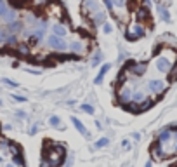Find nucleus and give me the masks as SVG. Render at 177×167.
Segmentation results:
<instances>
[{"label": "nucleus", "instance_id": "20", "mask_svg": "<svg viewBox=\"0 0 177 167\" xmlns=\"http://www.w3.org/2000/svg\"><path fill=\"white\" fill-rule=\"evenodd\" d=\"M19 28H21V25H19L18 21H14V23H11V31H18Z\"/></svg>", "mask_w": 177, "mask_h": 167}, {"label": "nucleus", "instance_id": "21", "mask_svg": "<svg viewBox=\"0 0 177 167\" xmlns=\"http://www.w3.org/2000/svg\"><path fill=\"white\" fill-rule=\"evenodd\" d=\"M108 145V139L106 138H104V139H101V141H97V143H96V146H97V148H102V146H106Z\"/></svg>", "mask_w": 177, "mask_h": 167}, {"label": "nucleus", "instance_id": "5", "mask_svg": "<svg viewBox=\"0 0 177 167\" xmlns=\"http://www.w3.org/2000/svg\"><path fill=\"white\" fill-rule=\"evenodd\" d=\"M118 101H120V105H123V106L132 101V89L128 87V85L120 87V91H118Z\"/></svg>", "mask_w": 177, "mask_h": 167}, {"label": "nucleus", "instance_id": "17", "mask_svg": "<svg viewBox=\"0 0 177 167\" xmlns=\"http://www.w3.org/2000/svg\"><path fill=\"white\" fill-rule=\"evenodd\" d=\"M158 12L162 14V19H165V21H168V19H170V18H168V12L163 9V7H162V5H158Z\"/></svg>", "mask_w": 177, "mask_h": 167}, {"label": "nucleus", "instance_id": "27", "mask_svg": "<svg viewBox=\"0 0 177 167\" xmlns=\"http://www.w3.org/2000/svg\"><path fill=\"white\" fill-rule=\"evenodd\" d=\"M7 167H14V164H11V165H7Z\"/></svg>", "mask_w": 177, "mask_h": 167}, {"label": "nucleus", "instance_id": "16", "mask_svg": "<svg viewBox=\"0 0 177 167\" xmlns=\"http://www.w3.org/2000/svg\"><path fill=\"white\" fill-rule=\"evenodd\" d=\"M12 160H14V164H16V165H19V167H23V164H24V160H23V157H21L19 153H16V155H14V158H12Z\"/></svg>", "mask_w": 177, "mask_h": 167}, {"label": "nucleus", "instance_id": "2", "mask_svg": "<svg viewBox=\"0 0 177 167\" xmlns=\"http://www.w3.org/2000/svg\"><path fill=\"white\" fill-rule=\"evenodd\" d=\"M172 66H174V61L170 59L168 56H158L155 59V68H156V71L158 73H170V70H172Z\"/></svg>", "mask_w": 177, "mask_h": 167}, {"label": "nucleus", "instance_id": "7", "mask_svg": "<svg viewBox=\"0 0 177 167\" xmlns=\"http://www.w3.org/2000/svg\"><path fill=\"white\" fill-rule=\"evenodd\" d=\"M130 66L134 68L132 70L134 75H144L146 73V65H144V63H130Z\"/></svg>", "mask_w": 177, "mask_h": 167}, {"label": "nucleus", "instance_id": "4", "mask_svg": "<svg viewBox=\"0 0 177 167\" xmlns=\"http://www.w3.org/2000/svg\"><path fill=\"white\" fill-rule=\"evenodd\" d=\"M167 85L168 84L165 82V80H160V79H151L149 82H148V89H149L153 94H156V96H160L162 93H165Z\"/></svg>", "mask_w": 177, "mask_h": 167}, {"label": "nucleus", "instance_id": "14", "mask_svg": "<svg viewBox=\"0 0 177 167\" xmlns=\"http://www.w3.org/2000/svg\"><path fill=\"white\" fill-rule=\"evenodd\" d=\"M4 19L7 23H14L16 21V12H12V11H7V12H5V16H4Z\"/></svg>", "mask_w": 177, "mask_h": 167}, {"label": "nucleus", "instance_id": "9", "mask_svg": "<svg viewBox=\"0 0 177 167\" xmlns=\"http://www.w3.org/2000/svg\"><path fill=\"white\" fill-rule=\"evenodd\" d=\"M144 99H146V93H144V91H136V93H132V103L141 105Z\"/></svg>", "mask_w": 177, "mask_h": 167}, {"label": "nucleus", "instance_id": "18", "mask_svg": "<svg viewBox=\"0 0 177 167\" xmlns=\"http://www.w3.org/2000/svg\"><path fill=\"white\" fill-rule=\"evenodd\" d=\"M5 12H7V5H5V2H2V0H0V16L4 18Z\"/></svg>", "mask_w": 177, "mask_h": 167}, {"label": "nucleus", "instance_id": "1", "mask_svg": "<svg viewBox=\"0 0 177 167\" xmlns=\"http://www.w3.org/2000/svg\"><path fill=\"white\" fill-rule=\"evenodd\" d=\"M82 9L87 12V16H90V18H92L94 25H102V23H104V19H106V12L102 11V7L99 5L97 0H85Z\"/></svg>", "mask_w": 177, "mask_h": 167}, {"label": "nucleus", "instance_id": "28", "mask_svg": "<svg viewBox=\"0 0 177 167\" xmlns=\"http://www.w3.org/2000/svg\"><path fill=\"white\" fill-rule=\"evenodd\" d=\"M0 162H2V157H0Z\"/></svg>", "mask_w": 177, "mask_h": 167}, {"label": "nucleus", "instance_id": "3", "mask_svg": "<svg viewBox=\"0 0 177 167\" xmlns=\"http://www.w3.org/2000/svg\"><path fill=\"white\" fill-rule=\"evenodd\" d=\"M47 45H49L52 51H68V42L64 38H61V37H56V35H50L49 38H47Z\"/></svg>", "mask_w": 177, "mask_h": 167}, {"label": "nucleus", "instance_id": "24", "mask_svg": "<svg viewBox=\"0 0 177 167\" xmlns=\"http://www.w3.org/2000/svg\"><path fill=\"white\" fill-rule=\"evenodd\" d=\"M4 40H5V33L0 30V42H4Z\"/></svg>", "mask_w": 177, "mask_h": 167}, {"label": "nucleus", "instance_id": "26", "mask_svg": "<svg viewBox=\"0 0 177 167\" xmlns=\"http://www.w3.org/2000/svg\"><path fill=\"white\" fill-rule=\"evenodd\" d=\"M104 31H106V33H110V31H111V26H110V25H104Z\"/></svg>", "mask_w": 177, "mask_h": 167}, {"label": "nucleus", "instance_id": "13", "mask_svg": "<svg viewBox=\"0 0 177 167\" xmlns=\"http://www.w3.org/2000/svg\"><path fill=\"white\" fill-rule=\"evenodd\" d=\"M44 35H45V23H40L35 31V37L37 38H44Z\"/></svg>", "mask_w": 177, "mask_h": 167}, {"label": "nucleus", "instance_id": "22", "mask_svg": "<svg viewBox=\"0 0 177 167\" xmlns=\"http://www.w3.org/2000/svg\"><path fill=\"white\" fill-rule=\"evenodd\" d=\"M49 122L52 124V125H59V124H61V122H59V119H58V117H50V120H49Z\"/></svg>", "mask_w": 177, "mask_h": 167}, {"label": "nucleus", "instance_id": "10", "mask_svg": "<svg viewBox=\"0 0 177 167\" xmlns=\"http://www.w3.org/2000/svg\"><path fill=\"white\" fill-rule=\"evenodd\" d=\"M70 49H71V51H75V52H84V51H85V45H84V42H78V40H75V42H71Z\"/></svg>", "mask_w": 177, "mask_h": 167}, {"label": "nucleus", "instance_id": "23", "mask_svg": "<svg viewBox=\"0 0 177 167\" xmlns=\"http://www.w3.org/2000/svg\"><path fill=\"white\" fill-rule=\"evenodd\" d=\"M4 82L7 84V85H14V87L18 85V84H16V82H12V80H9V79H4Z\"/></svg>", "mask_w": 177, "mask_h": 167}, {"label": "nucleus", "instance_id": "12", "mask_svg": "<svg viewBox=\"0 0 177 167\" xmlns=\"http://www.w3.org/2000/svg\"><path fill=\"white\" fill-rule=\"evenodd\" d=\"M71 120H73V124H75V125H76V129H78V132H82V134H84V136H88L87 129H85L84 125H82V122H80L78 119H75V117H73V119H71Z\"/></svg>", "mask_w": 177, "mask_h": 167}, {"label": "nucleus", "instance_id": "25", "mask_svg": "<svg viewBox=\"0 0 177 167\" xmlns=\"http://www.w3.org/2000/svg\"><path fill=\"white\" fill-rule=\"evenodd\" d=\"M16 101H19V103H23V101H26L23 96H16Z\"/></svg>", "mask_w": 177, "mask_h": 167}, {"label": "nucleus", "instance_id": "15", "mask_svg": "<svg viewBox=\"0 0 177 167\" xmlns=\"http://www.w3.org/2000/svg\"><path fill=\"white\" fill-rule=\"evenodd\" d=\"M127 5V0H113V7L115 9H123Z\"/></svg>", "mask_w": 177, "mask_h": 167}, {"label": "nucleus", "instance_id": "6", "mask_svg": "<svg viewBox=\"0 0 177 167\" xmlns=\"http://www.w3.org/2000/svg\"><path fill=\"white\" fill-rule=\"evenodd\" d=\"M142 35H144V28H142L141 25H132V26L127 30V38L128 40H136Z\"/></svg>", "mask_w": 177, "mask_h": 167}, {"label": "nucleus", "instance_id": "19", "mask_svg": "<svg viewBox=\"0 0 177 167\" xmlns=\"http://www.w3.org/2000/svg\"><path fill=\"white\" fill-rule=\"evenodd\" d=\"M82 110H84L85 113H94V108L90 105H82Z\"/></svg>", "mask_w": 177, "mask_h": 167}, {"label": "nucleus", "instance_id": "8", "mask_svg": "<svg viewBox=\"0 0 177 167\" xmlns=\"http://www.w3.org/2000/svg\"><path fill=\"white\" fill-rule=\"evenodd\" d=\"M66 28L63 26V25H54L52 26V35H56V37H61V38H64L66 37Z\"/></svg>", "mask_w": 177, "mask_h": 167}, {"label": "nucleus", "instance_id": "11", "mask_svg": "<svg viewBox=\"0 0 177 167\" xmlns=\"http://www.w3.org/2000/svg\"><path fill=\"white\" fill-rule=\"evenodd\" d=\"M108 70H110V65H102V66H101V70H99V75L96 77V84H101V82H102V77L106 75Z\"/></svg>", "mask_w": 177, "mask_h": 167}]
</instances>
